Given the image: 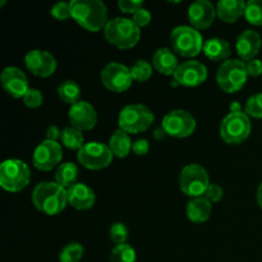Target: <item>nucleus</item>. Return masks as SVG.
<instances>
[{"label": "nucleus", "instance_id": "obj_1", "mask_svg": "<svg viewBox=\"0 0 262 262\" xmlns=\"http://www.w3.org/2000/svg\"><path fill=\"white\" fill-rule=\"evenodd\" d=\"M71 12L72 18L90 32H99L109 22L106 5L100 0H73Z\"/></svg>", "mask_w": 262, "mask_h": 262}, {"label": "nucleus", "instance_id": "obj_2", "mask_svg": "<svg viewBox=\"0 0 262 262\" xmlns=\"http://www.w3.org/2000/svg\"><path fill=\"white\" fill-rule=\"evenodd\" d=\"M32 202L37 210L46 215H58L68 204L67 189L56 182H41L32 192Z\"/></svg>", "mask_w": 262, "mask_h": 262}, {"label": "nucleus", "instance_id": "obj_3", "mask_svg": "<svg viewBox=\"0 0 262 262\" xmlns=\"http://www.w3.org/2000/svg\"><path fill=\"white\" fill-rule=\"evenodd\" d=\"M104 35L107 42L118 49L127 50L138 43L141 38V28L132 19L117 17L109 19L106 27L104 28Z\"/></svg>", "mask_w": 262, "mask_h": 262}, {"label": "nucleus", "instance_id": "obj_4", "mask_svg": "<svg viewBox=\"0 0 262 262\" xmlns=\"http://www.w3.org/2000/svg\"><path fill=\"white\" fill-rule=\"evenodd\" d=\"M170 43L173 51L181 56L192 58L204 50L205 41L199 30L192 26H178L170 33Z\"/></svg>", "mask_w": 262, "mask_h": 262}, {"label": "nucleus", "instance_id": "obj_5", "mask_svg": "<svg viewBox=\"0 0 262 262\" xmlns=\"http://www.w3.org/2000/svg\"><path fill=\"white\" fill-rule=\"evenodd\" d=\"M154 113L142 104H132L123 107L118 117L119 129L129 133L145 132L154 123Z\"/></svg>", "mask_w": 262, "mask_h": 262}, {"label": "nucleus", "instance_id": "obj_6", "mask_svg": "<svg viewBox=\"0 0 262 262\" xmlns=\"http://www.w3.org/2000/svg\"><path fill=\"white\" fill-rule=\"evenodd\" d=\"M31 170L25 161L8 159L0 165V186L8 192H20L30 184Z\"/></svg>", "mask_w": 262, "mask_h": 262}, {"label": "nucleus", "instance_id": "obj_7", "mask_svg": "<svg viewBox=\"0 0 262 262\" xmlns=\"http://www.w3.org/2000/svg\"><path fill=\"white\" fill-rule=\"evenodd\" d=\"M248 78L246 63L241 59H228L223 61L216 73V82L223 91L234 94L243 89Z\"/></svg>", "mask_w": 262, "mask_h": 262}, {"label": "nucleus", "instance_id": "obj_8", "mask_svg": "<svg viewBox=\"0 0 262 262\" xmlns=\"http://www.w3.org/2000/svg\"><path fill=\"white\" fill-rule=\"evenodd\" d=\"M250 117L242 113H229L220 124V136L229 145H239L251 135Z\"/></svg>", "mask_w": 262, "mask_h": 262}, {"label": "nucleus", "instance_id": "obj_9", "mask_svg": "<svg viewBox=\"0 0 262 262\" xmlns=\"http://www.w3.org/2000/svg\"><path fill=\"white\" fill-rule=\"evenodd\" d=\"M209 174L204 166L199 164H189L184 166L179 176V186L182 192L187 196L196 199L202 197L210 186Z\"/></svg>", "mask_w": 262, "mask_h": 262}, {"label": "nucleus", "instance_id": "obj_10", "mask_svg": "<svg viewBox=\"0 0 262 262\" xmlns=\"http://www.w3.org/2000/svg\"><path fill=\"white\" fill-rule=\"evenodd\" d=\"M113 152L109 145L101 142L84 143L83 147L78 151L77 158L79 164L90 170H100L107 168L113 161Z\"/></svg>", "mask_w": 262, "mask_h": 262}, {"label": "nucleus", "instance_id": "obj_11", "mask_svg": "<svg viewBox=\"0 0 262 262\" xmlns=\"http://www.w3.org/2000/svg\"><path fill=\"white\" fill-rule=\"evenodd\" d=\"M163 130L168 136L176 138H184L191 136L196 129V119L191 113L177 109L163 118Z\"/></svg>", "mask_w": 262, "mask_h": 262}, {"label": "nucleus", "instance_id": "obj_12", "mask_svg": "<svg viewBox=\"0 0 262 262\" xmlns=\"http://www.w3.org/2000/svg\"><path fill=\"white\" fill-rule=\"evenodd\" d=\"M101 82L107 90L113 92H124L132 86V74L130 69L124 64L112 61L106 64L101 71Z\"/></svg>", "mask_w": 262, "mask_h": 262}, {"label": "nucleus", "instance_id": "obj_13", "mask_svg": "<svg viewBox=\"0 0 262 262\" xmlns=\"http://www.w3.org/2000/svg\"><path fill=\"white\" fill-rule=\"evenodd\" d=\"M63 159V150L58 141L45 140L38 143L33 151L32 164L36 169L42 171H49L60 164Z\"/></svg>", "mask_w": 262, "mask_h": 262}, {"label": "nucleus", "instance_id": "obj_14", "mask_svg": "<svg viewBox=\"0 0 262 262\" xmlns=\"http://www.w3.org/2000/svg\"><path fill=\"white\" fill-rule=\"evenodd\" d=\"M173 77L181 86L196 87L207 79V68L201 61L187 60L179 64Z\"/></svg>", "mask_w": 262, "mask_h": 262}, {"label": "nucleus", "instance_id": "obj_15", "mask_svg": "<svg viewBox=\"0 0 262 262\" xmlns=\"http://www.w3.org/2000/svg\"><path fill=\"white\" fill-rule=\"evenodd\" d=\"M26 68L35 76L46 78L54 74L56 69V60L49 51L46 50H31L25 56Z\"/></svg>", "mask_w": 262, "mask_h": 262}, {"label": "nucleus", "instance_id": "obj_16", "mask_svg": "<svg viewBox=\"0 0 262 262\" xmlns=\"http://www.w3.org/2000/svg\"><path fill=\"white\" fill-rule=\"evenodd\" d=\"M0 82H2V87L4 89V91L14 99H19V97L23 99V96L30 90L25 72L17 67H7L2 72Z\"/></svg>", "mask_w": 262, "mask_h": 262}, {"label": "nucleus", "instance_id": "obj_17", "mask_svg": "<svg viewBox=\"0 0 262 262\" xmlns=\"http://www.w3.org/2000/svg\"><path fill=\"white\" fill-rule=\"evenodd\" d=\"M68 118L72 127L81 130V132L91 130L97 123L96 110L90 102L83 101V100L72 105L68 113Z\"/></svg>", "mask_w": 262, "mask_h": 262}, {"label": "nucleus", "instance_id": "obj_18", "mask_svg": "<svg viewBox=\"0 0 262 262\" xmlns=\"http://www.w3.org/2000/svg\"><path fill=\"white\" fill-rule=\"evenodd\" d=\"M216 9L209 0H197L188 8L189 23L196 30H206L214 23Z\"/></svg>", "mask_w": 262, "mask_h": 262}, {"label": "nucleus", "instance_id": "obj_19", "mask_svg": "<svg viewBox=\"0 0 262 262\" xmlns=\"http://www.w3.org/2000/svg\"><path fill=\"white\" fill-rule=\"evenodd\" d=\"M262 40L260 33L253 30H246L238 36L235 49L242 61H250L256 59V55L260 51Z\"/></svg>", "mask_w": 262, "mask_h": 262}, {"label": "nucleus", "instance_id": "obj_20", "mask_svg": "<svg viewBox=\"0 0 262 262\" xmlns=\"http://www.w3.org/2000/svg\"><path fill=\"white\" fill-rule=\"evenodd\" d=\"M67 194H68V204L77 210L91 209L96 201L94 189L79 182L67 189Z\"/></svg>", "mask_w": 262, "mask_h": 262}, {"label": "nucleus", "instance_id": "obj_21", "mask_svg": "<svg viewBox=\"0 0 262 262\" xmlns=\"http://www.w3.org/2000/svg\"><path fill=\"white\" fill-rule=\"evenodd\" d=\"M152 66L159 73L164 76H174L179 64L173 50L168 48H161L158 49L152 55Z\"/></svg>", "mask_w": 262, "mask_h": 262}, {"label": "nucleus", "instance_id": "obj_22", "mask_svg": "<svg viewBox=\"0 0 262 262\" xmlns=\"http://www.w3.org/2000/svg\"><path fill=\"white\" fill-rule=\"evenodd\" d=\"M246 3L243 0H220L216 5L217 17L227 23H234L245 15Z\"/></svg>", "mask_w": 262, "mask_h": 262}, {"label": "nucleus", "instance_id": "obj_23", "mask_svg": "<svg viewBox=\"0 0 262 262\" xmlns=\"http://www.w3.org/2000/svg\"><path fill=\"white\" fill-rule=\"evenodd\" d=\"M187 216L194 224H202L210 219L212 211V205L206 197L192 199L187 205Z\"/></svg>", "mask_w": 262, "mask_h": 262}, {"label": "nucleus", "instance_id": "obj_24", "mask_svg": "<svg viewBox=\"0 0 262 262\" xmlns=\"http://www.w3.org/2000/svg\"><path fill=\"white\" fill-rule=\"evenodd\" d=\"M205 55L214 61L228 60V58L232 54V48L227 40H223L219 37H212L205 41L204 50Z\"/></svg>", "mask_w": 262, "mask_h": 262}, {"label": "nucleus", "instance_id": "obj_25", "mask_svg": "<svg viewBox=\"0 0 262 262\" xmlns=\"http://www.w3.org/2000/svg\"><path fill=\"white\" fill-rule=\"evenodd\" d=\"M132 146L133 143L130 141L129 135L122 129L115 130L109 140V147L113 155L120 159L129 155V152L132 151Z\"/></svg>", "mask_w": 262, "mask_h": 262}, {"label": "nucleus", "instance_id": "obj_26", "mask_svg": "<svg viewBox=\"0 0 262 262\" xmlns=\"http://www.w3.org/2000/svg\"><path fill=\"white\" fill-rule=\"evenodd\" d=\"M78 168H77L76 164L73 163H64L60 164L56 169L55 173V182L61 186L63 188L68 189L72 186H74L78 179Z\"/></svg>", "mask_w": 262, "mask_h": 262}, {"label": "nucleus", "instance_id": "obj_27", "mask_svg": "<svg viewBox=\"0 0 262 262\" xmlns=\"http://www.w3.org/2000/svg\"><path fill=\"white\" fill-rule=\"evenodd\" d=\"M58 96L60 97L61 101L72 106L81 101L79 100L81 99V87L77 82L71 81V79L61 82L58 87Z\"/></svg>", "mask_w": 262, "mask_h": 262}, {"label": "nucleus", "instance_id": "obj_28", "mask_svg": "<svg viewBox=\"0 0 262 262\" xmlns=\"http://www.w3.org/2000/svg\"><path fill=\"white\" fill-rule=\"evenodd\" d=\"M61 143L71 150H81L84 146V138L81 130L73 127H67L61 130Z\"/></svg>", "mask_w": 262, "mask_h": 262}, {"label": "nucleus", "instance_id": "obj_29", "mask_svg": "<svg viewBox=\"0 0 262 262\" xmlns=\"http://www.w3.org/2000/svg\"><path fill=\"white\" fill-rule=\"evenodd\" d=\"M137 255L132 246L128 243L120 246H115L114 250L110 253V262H136Z\"/></svg>", "mask_w": 262, "mask_h": 262}, {"label": "nucleus", "instance_id": "obj_30", "mask_svg": "<svg viewBox=\"0 0 262 262\" xmlns=\"http://www.w3.org/2000/svg\"><path fill=\"white\" fill-rule=\"evenodd\" d=\"M83 246L81 243H69L61 250L59 262H79L83 257Z\"/></svg>", "mask_w": 262, "mask_h": 262}, {"label": "nucleus", "instance_id": "obj_31", "mask_svg": "<svg viewBox=\"0 0 262 262\" xmlns=\"http://www.w3.org/2000/svg\"><path fill=\"white\" fill-rule=\"evenodd\" d=\"M245 17L251 25L262 26V0H250L246 3Z\"/></svg>", "mask_w": 262, "mask_h": 262}, {"label": "nucleus", "instance_id": "obj_32", "mask_svg": "<svg viewBox=\"0 0 262 262\" xmlns=\"http://www.w3.org/2000/svg\"><path fill=\"white\" fill-rule=\"evenodd\" d=\"M129 69L132 78L137 82H146L152 76V66L146 60H137Z\"/></svg>", "mask_w": 262, "mask_h": 262}, {"label": "nucleus", "instance_id": "obj_33", "mask_svg": "<svg viewBox=\"0 0 262 262\" xmlns=\"http://www.w3.org/2000/svg\"><path fill=\"white\" fill-rule=\"evenodd\" d=\"M109 235L112 242H114L117 246H120L127 243L129 232H128L125 224H123V223H114V224L110 227Z\"/></svg>", "mask_w": 262, "mask_h": 262}, {"label": "nucleus", "instance_id": "obj_34", "mask_svg": "<svg viewBox=\"0 0 262 262\" xmlns=\"http://www.w3.org/2000/svg\"><path fill=\"white\" fill-rule=\"evenodd\" d=\"M246 114L248 117L257 118V119H261L262 118V92L260 94L252 95L250 99L246 102Z\"/></svg>", "mask_w": 262, "mask_h": 262}, {"label": "nucleus", "instance_id": "obj_35", "mask_svg": "<svg viewBox=\"0 0 262 262\" xmlns=\"http://www.w3.org/2000/svg\"><path fill=\"white\" fill-rule=\"evenodd\" d=\"M50 13L54 18H56V19L59 20L68 19V18L72 17L71 3H66V2L56 3V4H54L53 7H51Z\"/></svg>", "mask_w": 262, "mask_h": 262}, {"label": "nucleus", "instance_id": "obj_36", "mask_svg": "<svg viewBox=\"0 0 262 262\" xmlns=\"http://www.w3.org/2000/svg\"><path fill=\"white\" fill-rule=\"evenodd\" d=\"M23 102H25L26 106L31 107V109H36V107L42 105L43 96L41 91H38L37 89H30L27 94L23 96Z\"/></svg>", "mask_w": 262, "mask_h": 262}, {"label": "nucleus", "instance_id": "obj_37", "mask_svg": "<svg viewBox=\"0 0 262 262\" xmlns=\"http://www.w3.org/2000/svg\"><path fill=\"white\" fill-rule=\"evenodd\" d=\"M223 196H224V191H223L222 187L219 184L211 183L207 188V191L205 192L204 197H206L211 204H216V202L222 201Z\"/></svg>", "mask_w": 262, "mask_h": 262}, {"label": "nucleus", "instance_id": "obj_38", "mask_svg": "<svg viewBox=\"0 0 262 262\" xmlns=\"http://www.w3.org/2000/svg\"><path fill=\"white\" fill-rule=\"evenodd\" d=\"M118 7L123 13L135 14L138 9L143 7V2H141V0H119Z\"/></svg>", "mask_w": 262, "mask_h": 262}, {"label": "nucleus", "instance_id": "obj_39", "mask_svg": "<svg viewBox=\"0 0 262 262\" xmlns=\"http://www.w3.org/2000/svg\"><path fill=\"white\" fill-rule=\"evenodd\" d=\"M133 22L136 23V25L138 26V27H145V26H147L148 23L151 22V13L150 10L146 9V8H141V9H138L137 12L133 14Z\"/></svg>", "mask_w": 262, "mask_h": 262}, {"label": "nucleus", "instance_id": "obj_40", "mask_svg": "<svg viewBox=\"0 0 262 262\" xmlns=\"http://www.w3.org/2000/svg\"><path fill=\"white\" fill-rule=\"evenodd\" d=\"M246 68H247L248 76L251 77H258L262 74V61L260 59H252V60L246 63Z\"/></svg>", "mask_w": 262, "mask_h": 262}, {"label": "nucleus", "instance_id": "obj_41", "mask_svg": "<svg viewBox=\"0 0 262 262\" xmlns=\"http://www.w3.org/2000/svg\"><path fill=\"white\" fill-rule=\"evenodd\" d=\"M132 151L138 156L146 155L150 151V143H148L147 140H143V138L135 141L132 146Z\"/></svg>", "mask_w": 262, "mask_h": 262}, {"label": "nucleus", "instance_id": "obj_42", "mask_svg": "<svg viewBox=\"0 0 262 262\" xmlns=\"http://www.w3.org/2000/svg\"><path fill=\"white\" fill-rule=\"evenodd\" d=\"M60 137H61V132L59 130L58 127H55V125H51V127H49L48 130H46V140L58 141V138Z\"/></svg>", "mask_w": 262, "mask_h": 262}, {"label": "nucleus", "instance_id": "obj_43", "mask_svg": "<svg viewBox=\"0 0 262 262\" xmlns=\"http://www.w3.org/2000/svg\"><path fill=\"white\" fill-rule=\"evenodd\" d=\"M230 113H242V107H241L239 102H232V105H230Z\"/></svg>", "mask_w": 262, "mask_h": 262}, {"label": "nucleus", "instance_id": "obj_44", "mask_svg": "<svg viewBox=\"0 0 262 262\" xmlns=\"http://www.w3.org/2000/svg\"><path fill=\"white\" fill-rule=\"evenodd\" d=\"M256 197H257V204L260 205V207L262 209V183L258 186L257 194H256Z\"/></svg>", "mask_w": 262, "mask_h": 262}]
</instances>
